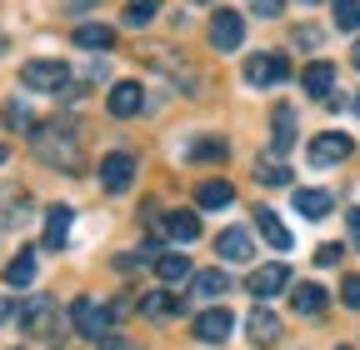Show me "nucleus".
Returning a JSON list of instances; mask_svg holds the SVG:
<instances>
[{"mask_svg":"<svg viewBox=\"0 0 360 350\" xmlns=\"http://www.w3.org/2000/svg\"><path fill=\"white\" fill-rule=\"evenodd\" d=\"M30 141H35V155L45 165H56L65 175H75L85 165V150H80V136H75V125L70 120H51V125H35L30 130Z\"/></svg>","mask_w":360,"mask_h":350,"instance_id":"nucleus-1","label":"nucleus"},{"mask_svg":"<svg viewBox=\"0 0 360 350\" xmlns=\"http://www.w3.org/2000/svg\"><path fill=\"white\" fill-rule=\"evenodd\" d=\"M20 85L25 91H65L70 65L65 60H30V65H20Z\"/></svg>","mask_w":360,"mask_h":350,"instance_id":"nucleus-2","label":"nucleus"},{"mask_svg":"<svg viewBox=\"0 0 360 350\" xmlns=\"http://www.w3.org/2000/svg\"><path fill=\"white\" fill-rule=\"evenodd\" d=\"M70 325H75L80 335H96V340H101V335L110 330V305H105V300L80 295V300L70 305Z\"/></svg>","mask_w":360,"mask_h":350,"instance_id":"nucleus-3","label":"nucleus"},{"mask_svg":"<svg viewBox=\"0 0 360 350\" xmlns=\"http://www.w3.org/2000/svg\"><path fill=\"white\" fill-rule=\"evenodd\" d=\"M285 75H290V65H285L281 51H260V56L245 60V85H260V91L265 85H281Z\"/></svg>","mask_w":360,"mask_h":350,"instance_id":"nucleus-4","label":"nucleus"},{"mask_svg":"<svg viewBox=\"0 0 360 350\" xmlns=\"http://www.w3.org/2000/svg\"><path fill=\"white\" fill-rule=\"evenodd\" d=\"M231 330H236V316L225 311V305H210V311L195 316V340H200V345H225V340H231Z\"/></svg>","mask_w":360,"mask_h":350,"instance_id":"nucleus-5","label":"nucleus"},{"mask_svg":"<svg viewBox=\"0 0 360 350\" xmlns=\"http://www.w3.org/2000/svg\"><path fill=\"white\" fill-rule=\"evenodd\" d=\"M130 181H135V155H130V150H110V155L101 160V186H105L110 195H125Z\"/></svg>","mask_w":360,"mask_h":350,"instance_id":"nucleus-6","label":"nucleus"},{"mask_svg":"<svg viewBox=\"0 0 360 350\" xmlns=\"http://www.w3.org/2000/svg\"><path fill=\"white\" fill-rule=\"evenodd\" d=\"M350 150H355V141L345 136V130H326V136L310 141V165H321V170H326V165H340Z\"/></svg>","mask_w":360,"mask_h":350,"instance_id":"nucleus-7","label":"nucleus"},{"mask_svg":"<svg viewBox=\"0 0 360 350\" xmlns=\"http://www.w3.org/2000/svg\"><path fill=\"white\" fill-rule=\"evenodd\" d=\"M210 46L215 51H240L245 46V20L236 11H215L210 15Z\"/></svg>","mask_w":360,"mask_h":350,"instance_id":"nucleus-8","label":"nucleus"},{"mask_svg":"<svg viewBox=\"0 0 360 350\" xmlns=\"http://www.w3.org/2000/svg\"><path fill=\"white\" fill-rule=\"evenodd\" d=\"M245 340H250L255 350L276 345V340H281V316L270 311V305H255V311H250V320H245Z\"/></svg>","mask_w":360,"mask_h":350,"instance_id":"nucleus-9","label":"nucleus"},{"mask_svg":"<svg viewBox=\"0 0 360 350\" xmlns=\"http://www.w3.org/2000/svg\"><path fill=\"white\" fill-rule=\"evenodd\" d=\"M110 115H120V120H135V115H146V91L135 80H120V85H110Z\"/></svg>","mask_w":360,"mask_h":350,"instance_id":"nucleus-10","label":"nucleus"},{"mask_svg":"<svg viewBox=\"0 0 360 350\" xmlns=\"http://www.w3.org/2000/svg\"><path fill=\"white\" fill-rule=\"evenodd\" d=\"M215 250H220L225 260H250V255H255V235H250L245 226H231V231L215 235Z\"/></svg>","mask_w":360,"mask_h":350,"instance_id":"nucleus-11","label":"nucleus"},{"mask_svg":"<svg viewBox=\"0 0 360 350\" xmlns=\"http://www.w3.org/2000/svg\"><path fill=\"white\" fill-rule=\"evenodd\" d=\"M305 96H315V101H330L335 96V65L330 60H310L305 65Z\"/></svg>","mask_w":360,"mask_h":350,"instance_id":"nucleus-12","label":"nucleus"},{"mask_svg":"<svg viewBox=\"0 0 360 350\" xmlns=\"http://www.w3.org/2000/svg\"><path fill=\"white\" fill-rule=\"evenodd\" d=\"M290 285V271L285 266H260L250 280H245V290L255 295V300H265V295H276V290H285Z\"/></svg>","mask_w":360,"mask_h":350,"instance_id":"nucleus-13","label":"nucleus"},{"mask_svg":"<svg viewBox=\"0 0 360 350\" xmlns=\"http://www.w3.org/2000/svg\"><path fill=\"white\" fill-rule=\"evenodd\" d=\"M231 200H236V190H231V181H220V175H210V181L195 186V205L200 210H225Z\"/></svg>","mask_w":360,"mask_h":350,"instance_id":"nucleus-14","label":"nucleus"},{"mask_svg":"<svg viewBox=\"0 0 360 350\" xmlns=\"http://www.w3.org/2000/svg\"><path fill=\"white\" fill-rule=\"evenodd\" d=\"M70 40H75L80 51H110V46H115V30H110V25H101V20H85V25H75V35H70Z\"/></svg>","mask_w":360,"mask_h":350,"instance_id":"nucleus-15","label":"nucleus"},{"mask_svg":"<svg viewBox=\"0 0 360 350\" xmlns=\"http://www.w3.org/2000/svg\"><path fill=\"white\" fill-rule=\"evenodd\" d=\"M255 181H260V186H290V165H285V155H281V150L260 155V160H255Z\"/></svg>","mask_w":360,"mask_h":350,"instance_id":"nucleus-16","label":"nucleus"},{"mask_svg":"<svg viewBox=\"0 0 360 350\" xmlns=\"http://www.w3.org/2000/svg\"><path fill=\"white\" fill-rule=\"evenodd\" d=\"M330 190H295V210L305 215V221H326L330 215Z\"/></svg>","mask_w":360,"mask_h":350,"instance_id":"nucleus-17","label":"nucleus"},{"mask_svg":"<svg viewBox=\"0 0 360 350\" xmlns=\"http://www.w3.org/2000/svg\"><path fill=\"white\" fill-rule=\"evenodd\" d=\"M165 235H170V240H180V245H186V240H195V235H200L195 210H170V215H165Z\"/></svg>","mask_w":360,"mask_h":350,"instance_id":"nucleus-18","label":"nucleus"},{"mask_svg":"<svg viewBox=\"0 0 360 350\" xmlns=\"http://www.w3.org/2000/svg\"><path fill=\"white\" fill-rule=\"evenodd\" d=\"M65 231H70V205H51V210H45V245L60 250L65 245Z\"/></svg>","mask_w":360,"mask_h":350,"instance_id":"nucleus-19","label":"nucleus"},{"mask_svg":"<svg viewBox=\"0 0 360 350\" xmlns=\"http://www.w3.org/2000/svg\"><path fill=\"white\" fill-rule=\"evenodd\" d=\"M255 226H260V235L276 245V250H290V231L281 226V215H276V210H265V205H260V210H255Z\"/></svg>","mask_w":360,"mask_h":350,"instance_id":"nucleus-20","label":"nucleus"},{"mask_svg":"<svg viewBox=\"0 0 360 350\" xmlns=\"http://www.w3.org/2000/svg\"><path fill=\"white\" fill-rule=\"evenodd\" d=\"M35 260H40V255H35L30 245L15 250V255H11V266H6V285H30V280H35Z\"/></svg>","mask_w":360,"mask_h":350,"instance_id":"nucleus-21","label":"nucleus"},{"mask_svg":"<svg viewBox=\"0 0 360 350\" xmlns=\"http://www.w3.org/2000/svg\"><path fill=\"white\" fill-rule=\"evenodd\" d=\"M180 311H186V305H180L175 295H165V290H150V295L141 300V316H146V320H160V316H180Z\"/></svg>","mask_w":360,"mask_h":350,"instance_id":"nucleus-22","label":"nucleus"},{"mask_svg":"<svg viewBox=\"0 0 360 350\" xmlns=\"http://www.w3.org/2000/svg\"><path fill=\"white\" fill-rule=\"evenodd\" d=\"M290 300H295V311H300V316H321V311H326V290H321V285H310V280L295 285Z\"/></svg>","mask_w":360,"mask_h":350,"instance_id":"nucleus-23","label":"nucleus"},{"mask_svg":"<svg viewBox=\"0 0 360 350\" xmlns=\"http://www.w3.org/2000/svg\"><path fill=\"white\" fill-rule=\"evenodd\" d=\"M270 130H276V150L285 155V145L295 141V110H290V105H276V115H270Z\"/></svg>","mask_w":360,"mask_h":350,"instance_id":"nucleus-24","label":"nucleus"},{"mask_svg":"<svg viewBox=\"0 0 360 350\" xmlns=\"http://www.w3.org/2000/svg\"><path fill=\"white\" fill-rule=\"evenodd\" d=\"M155 271H160L165 285H175V280H186V276H191V260H186V255H160V260H155Z\"/></svg>","mask_w":360,"mask_h":350,"instance_id":"nucleus-25","label":"nucleus"},{"mask_svg":"<svg viewBox=\"0 0 360 350\" xmlns=\"http://www.w3.org/2000/svg\"><path fill=\"white\" fill-rule=\"evenodd\" d=\"M20 325H25V330H40V325H51V300H25V311H20Z\"/></svg>","mask_w":360,"mask_h":350,"instance_id":"nucleus-26","label":"nucleus"},{"mask_svg":"<svg viewBox=\"0 0 360 350\" xmlns=\"http://www.w3.org/2000/svg\"><path fill=\"white\" fill-rule=\"evenodd\" d=\"M225 285H231V280H225L220 271H200V276H195V295H200V300H215V295H225Z\"/></svg>","mask_w":360,"mask_h":350,"instance_id":"nucleus-27","label":"nucleus"},{"mask_svg":"<svg viewBox=\"0 0 360 350\" xmlns=\"http://www.w3.org/2000/svg\"><path fill=\"white\" fill-rule=\"evenodd\" d=\"M330 15L340 30H355L360 25V0H330Z\"/></svg>","mask_w":360,"mask_h":350,"instance_id":"nucleus-28","label":"nucleus"},{"mask_svg":"<svg viewBox=\"0 0 360 350\" xmlns=\"http://www.w3.org/2000/svg\"><path fill=\"white\" fill-rule=\"evenodd\" d=\"M155 11H160V0H125V25H150Z\"/></svg>","mask_w":360,"mask_h":350,"instance_id":"nucleus-29","label":"nucleus"},{"mask_svg":"<svg viewBox=\"0 0 360 350\" xmlns=\"http://www.w3.org/2000/svg\"><path fill=\"white\" fill-rule=\"evenodd\" d=\"M225 155H231V145H225V141H195V150H191V160H210V165H220Z\"/></svg>","mask_w":360,"mask_h":350,"instance_id":"nucleus-30","label":"nucleus"},{"mask_svg":"<svg viewBox=\"0 0 360 350\" xmlns=\"http://www.w3.org/2000/svg\"><path fill=\"white\" fill-rule=\"evenodd\" d=\"M6 125L11 130H35V120H30V110L20 101H6Z\"/></svg>","mask_w":360,"mask_h":350,"instance_id":"nucleus-31","label":"nucleus"},{"mask_svg":"<svg viewBox=\"0 0 360 350\" xmlns=\"http://www.w3.org/2000/svg\"><path fill=\"white\" fill-rule=\"evenodd\" d=\"M340 300L350 305V311H360V276H345L340 280Z\"/></svg>","mask_w":360,"mask_h":350,"instance_id":"nucleus-32","label":"nucleus"},{"mask_svg":"<svg viewBox=\"0 0 360 350\" xmlns=\"http://www.w3.org/2000/svg\"><path fill=\"white\" fill-rule=\"evenodd\" d=\"M340 255H345V245H335V240H330V245H321V250H315V266H335Z\"/></svg>","mask_w":360,"mask_h":350,"instance_id":"nucleus-33","label":"nucleus"},{"mask_svg":"<svg viewBox=\"0 0 360 350\" xmlns=\"http://www.w3.org/2000/svg\"><path fill=\"white\" fill-rule=\"evenodd\" d=\"M250 6H255L260 15H281V6H285V0H250Z\"/></svg>","mask_w":360,"mask_h":350,"instance_id":"nucleus-34","label":"nucleus"},{"mask_svg":"<svg viewBox=\"0 0 360 350\" xmlns=\"http://www.w3.org/2000/svg\"><path fill=\"white\" fill-rule=\"evenodd\" d=\"M345 221H350V235H355V245H360V210H350Z\"/></svg>","mask_w":360,"mask_h":350,"instance_id":"nucleus-35","label":"nucleus"},{"mask_svg":"<svg viewBox=\"0 0 360 350\" xmlns=\"http://www.w3.org/2000/svg\"><path fill=\"white\" fill-rule=\"evenodd\" d=\"M15 316V300H0V320H11Z\"/></svg>","mask_w":360,"mask_h":350,"instance_id":"nucleus-36","label":"nucleus"},{"mask_svg":"<svg viewBox=\"0 0 360 350\" xmlns=\"http://www.w3.org/2000/svg\"><path fill=\"white\" fill-rule=\"evenodd\" d=\"M350 65H355V70H360V40H355V51H350Z\"/></svg>","mask_w":360,"mask_h":350,"instance_id":"nucleus-37","label":"nucleus"},{"mask_svg":"<svg viewBox=\"0 0 360 350\" xmlns=\"http://www.w3.org/2000/svg\"><path fill=\"white\" fill-rule=\"evenodd\" d=\"M65 6H70V11H80V6H96V0H65Z\"/></svg>","mask_w":360,"mask_h":350,"instance_id":"nucleus-38","label":"nucleus"},{"mask_svg":"<svg viewBox=\"0 0 360 350\" xmlns=\"http://www.w3.org/2000/svg\"><path fill=\"white\" fill-rule=\"evenodd\" d=\"M6 155H11V145H0V165H6Z\"/></svg>","mask_w":360,"mask_h":350,"instance_id":"nucleus-39","label":"nucleus"},{"mask_svg":"<svg viewBox=\"0 0 360 350\" xmlns=\"http://www.w3.org/2000/svg\"><path fill=\"white\" fill-rule=\"evenodd\" d=\"M0 56H6V35H0Z\"/></svg>","mask_w":360,"mask_h":350,"instance_id":"nucleus-40","label":"nucleus"},{"mask_svg":"<svg viewBox=\"0 0 360 350\" xmlns=\"http://www.w3.org/2000/svg\"><path fill=\"white\" fill-rule=\"evenodd\" d=\"M300 6H315V0H300Z\"/></svg>","mask_w":360,"mask_h":350,"instance_id":"nucleus-41","label":"nucleus"},{"mask_svg":"<svg viewBox=\"0 0 360 350\" xmlns=\"http://www.w3.org/2000/svg\"><path fill=\"white\" fill-rule=\"evenodd\" d=\"M340 350H355V345H340Z\"/></svg>","mask_w":360,"mask_h":350,"instance_id":"nucleus-42","label":"nucleus"},{"mask_svg":"<svg viewBox=\"0 0 360 350\" xmlns=\"http://www.w3.org/2000/svg\"><path fill=\"white\" fill-rule=\"evenodd\" d=\"M355 110H360V101H355Z\"/></svg>","mask_w":360,"mask_h":350,"instance_id":"nucleus-43","label":"nucleus"},{"mask_svg":"<svg viewBox=\"0 0 360 350\" xmlns=\"http://www.w3.org/2000/svg\"><path fill=\"white\" fill-rule=\"evenodd\" d=\"M11 350H20V345H11Z\"/></svg>","mask_w":360,"mask_h":350,"instance_id":"nucleus-44","label":"nucleus"}]
</instances>
